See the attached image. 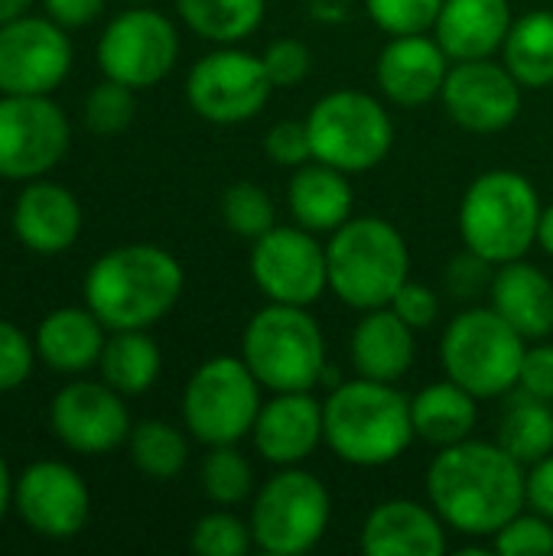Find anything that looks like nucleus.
<instances>
[{
	"instance_id": "26",
	"label": "nucleus",
	"mask_w": 553,
	"mask_h": 556,
	"mask_svg": "<svg viewBox=\"0 0 553 556\" xmlns=\"http://www.w3.org/2000/svg\"><path fill=\"white\" fill-rule=\"evenodd\" d=\"M352 182L349 173L310 160L290 173L287 182V208L297 225H303L313 235H332L339 225L352 218Z\"/></svg>"
},
{
	"instance_id": "24",
	"label": "nucleus",
	"mask_w": 553,
	"mask_h": 556,
	"mask_svg": "<svg viewBox=\"0 0 553 556\" xmlns=\"http://www.w3.org/2000/svg\"><path fill=\"white\" fill-rule=\"evenodd\" d=\"M512 23L515 16L508 0H443L433 36L453 62L495 59Z\"/></svg>"
},
{
	"instance_id": "8",
	"label": "nucleus",
	"mask_w": 553,
	"mask_h": 556,
	"mask_svg": "<svg viewBox=\"0 0 553 556\" xmlns=\"http://www.w3.org/2000/svg\"><path fill=\"white\" fill-rule=\"evenodd\" d=\"M332 521L329 489L300 466H280L251 495L254 547L271 556H303L326 538Z\"/></svg>"
},
{
	"instance_id": "4",
	"label": "nucleus",
	"mask_w": 553,
	"mask_h": 556,
	"mask_svg": "<svg viewBox=\"0 0 553 556\" xmlns=\"http://www.w3.org/2000/svg\"><path fill=\"white\" fill-rule=\"evenodd\" d=\"M326 264L329 290L359 313L391 306L411 280V248L381 215H352L339 225L326 241Z\"/></svg>"
},
{
	"instance_id": "43",
	"label": "nucleus",
	"mask_w": 553,
	"mask_h": 556,
	"mask_svg": "<svg viewBox=\"0 0 553 556\" xmlns=\"http://www.w3.org/2000/svg\"><path fill=\"white\" fill-rule=\"evenodd\" d=\"M492 277H495V264L479 257L476 251H463L460 257H453V264L447 267L443 274V283L450 290L453 300H473L479 293H489L492 287Z\"/></svg>"
},
{
	"instance_id": "7",
	"label": "nucleus",
	"mask_w": 553,
	"mask_h": 556,
	"mask_svg": "<svg viewBox=\"0 0 553 556\" xmlns=\"http://www.w3.org/2000/svg\"><path fill=\"white\" fill-rule=\"evenodd\" d=\"M528 339L492 306H469L447 323L440 339L443 375L479 401H499L518 391Z\"/></svg>"
},
{
	"instance_id": "38",
	"label": "nucleus",
	"mask_w": 553,
	"mask_h": 556,
	"mask_svg": "<svg viewBox=\"0 0 553 556\" xmlns=\"http://www.w3.org/2000/svg\"><path fill=\"white\" fill-rule=\"evenodd\" d=\"M489 551L502 556H538L553 554V521L538 511H518L512 521H505L492 538Z\"/></svg>"
},
{
	"instance_id": "51",
	"label": "nucleus",
	"mask_w": 553,
	"mask_h": 556,
	"mask_svg": "<svg viewBox=\"0 0 553 556\" xmlns=\"http://www.w3.org/2000/svg\"><path fill=\"white\" fill-rule=\"evenodd\" d=\"M33 3L36 0H0V23H10V20H16L23 13H29Z\"/></svg>"
},
{
	"instance_id": "5",
	"label": "nucleus",
	"mask_w": 553,
	"mask_h": 556,
	"mask_svg": "<svg viewBox=\"0 0 553 556\" xmlns=\"http://www.w3.org/2000/svg\"><path fill=\"white\" fill-rule=\"evenodd\" d=\"M541 208V195L525 173H479L460 199V238L495 267L518 261L538 244Z\"/></svg>"
},
{
	"instance_id": "36",
	"label": "nucleus",
	"mask_w": 553,
	"mask_h": 556,
	"mask_svg": "<svg viewBox=\"0 0 553 556\" xmlns=\"http://www.w3.org/2000/svg\"><path fill=\"white\" fill-rule=\"evenodd\" d=\"M137 114V94L134 88L114 81V78H104L98 81L88 94H85V104H81V121L91 134L98 137H114L121 130L130 127Z\"/></svg>"
},
{
	"instance_id": "22",
	"label": "nucleus",
	"mask_w": 553,
	"mask_h": 556,
	"mask_svg": "<svg viewBox=\"0 0 553 556\" xmlns=\"http://www.w3.org/2000/svg\"><path fill=\"white\" fill-rule=\"evenodd\" d=\"M13 231L33 254H62L81 235V205L65 186L29 179L13 202Z\"/></svg>"
},
{
	"instance_id": "42",
	"label": "nucleus",
	"mask_w": 553,
	"mask_h": 556,
	"mask_svg": "<svg viewBox=\"0 0 553 556\" xmlns=\"http://www.w3.org/2000/svg\"><path fill=\"white\" fill-rule=\"evenodd\" d=\"M264 153L271 156V163L297 169L303 163L313 160V143H310V127L306 117L303 121H277L267 137H264Z\"/></svg>"
},
{
	"instance_id": "39",
	"label": "nucleus",
	"mask_w": 553,
	"mask_h": 556,
	"mask_svg": "<svg viewBox=\"0 0 553 556\" xmlns=\"http://www.w3.org/2000/svg\"><path fill=\"white\" fill-rule=\"evenodd\" d=\"M372 23L388 36L433 33L443 0H365Z\"/></svg>"
},
{
	"instance_id": "50",
	"label": "nucleus",
	"mask_w": 553,
	"mask_h": 556,
	"mask_svg": "<svg viewBox=\"0 0 553 556\" xmlns=\"http://www.w3.org/2000/svg\"><path fill=\"white\" fill-rule=\"evenodd\" d=\"M13 476H10V469H7V463H3V456H0V521H3V515L10 511V505H13Z\"/></svg>"
},
{
	"instance_id": "52",
	"label": "nucleus",
	"mask_w": 553,
	"mask_h": 556,
	"mask_svg": "<svg viewBox=\"0 0 553 556\" xmlns=\"http://www.w3.org/2000/svg\"><path fill=\"white\" fill-rule=\"evenodd\" d=\"M127 3H156V0H127Z\"/></svg>"
},
{
	"instance_id": "29",
	"label": "nucleus",
	"mask_w": 553,
	"mask_h": 556,
	"mask_svg": "<svg viewBox=\"0 0 553 556\" xmlns=\"http://www.w3.org/2000/svg\"><path fill=\"white\" fill-rule=\"evenodd\" d=\"M98 371L101 381L111 384L117 394L137 397L156 384L163 371V355L147 329H121L108 336Z\"/></svg>"
},
{
	"instance_id": "28",
	"label": "nucleus",
	"mask_w": 553,
	"mask_h": 556,
	"mask_svg": "<svg viewBox=\"0 0 553 556\" xmlns=\"http://www.w3.org/2000/svg\"><path fill=\"white\" fill-rule=\"evenodd\" d=\"M411 417H414V433L427 446H453L463 443L476 433L479 424V397L469 394L463 384L443 378L427 388H420L411 397Z\"/></svg>"
},
{
	"instance_id": "34",
	"label": "nucleus",
	"mask_w": 553,
	"mask_h": 556,
	"mask_svg": "<svg viewBox=\"0 0 553 556\" xmlns=\"http://www.w3.org/2000/svg\"><path fill=\"white\" fill-rule=\"evenodd\" d=\"M199 485L212 505L235 508L254 495V469L244 459V453H238V443L235 446H209L202 469H199Z\"/></svg>"
},
{
	"instance_id": "30",
	"label": "nucleus",
	"mask_w": 553,
	"mask_h": 556,
	"mask_svg": "<svg viewBox=\"0 0 553 556\" xmlns=\"http://www.w3.org/2000/svg\"><path fill=\"white\" fill-rule=\"evenodd\" d=\"M505 68L521 81V88H551L553 85V13L531 10L518 16L502 46Z\"/></svg>"
},
{
	"instance_id": "13",
	"label": "nucleus",
	"mask_w": 553,
	"mask_h": 556,
	"mask_svg": "<svg viewBox=\"0 0 553 556\" xmlns=\"http://www.w3.org/2000/svg\"><path fill=\"white\" fill-rule=\"evenodd\" d=\"M68 143V117L49 94H0V179H42L65 160Z\"/></svg>"
},
{
	"instance_id": "49",
	"label": "nucleus",
	"mask_w": 553,
	"mask_h": 556,
	"mask_svg": "<svg viewBox=\"0 0 553 556\" xmlns=\"http://www.w3.org/2000/svg\"><path fill=\"white\" fill-rule=\"evenodd\" d=\"M548 257H553V202L541 208V218H538V244Z\"/></svg>"
},
{
	"instance_id": "11",
	"label": "nucleus",
	"mask_w": 553,
	"mask_h": 556,
	"mask_svg": "<svg viewBox=\"0 0 553 556\" xmlns=\"http://www.w3.org/2000/svg\"><path fill=\"white\" fill-rule=\"evenodd\" d=\"M274 94L264 59L241 46H218L205 52L186 78L189 108L209 124H248Z\"/></svg>"
},
{
	"instance_id": "19",
	"label": "nucleus",
	"mask_w": 553,
	"mask_h": 556,
	"mask_svg": "<svg viewBox=\"0 0 553 556\" xmlns=\"http://www.w3.org/2000/svg\"><path fill=\"white\" fill-rule=\"evenodd\" d=\"M257 456L271 466H303L323 443V401L313 391H280L261 404V414L251 430Z\"/></svg>"
},
{
	"instance_id": "25",
	"label": "nucleus",
	"mask_w": 553,
	"mask_h": 556,
	"mask_svg": "<svg viewBox=\"0 0 553 556\" xmlns=\"http://www.w3.org/2000/svg\"><path fill=\"white\" fill-rule=\"evenodd\" d=\"M489 306L505 316L528 342L553 336V280L525 257L495 267Z\"/></svg>"
},
{
	"instance_id": "15",
	"label": "nucleus",
	"mask_w": 553,
	"mask_h": 556,
	"mask_svg": "<svg viewBox=\"0 0 553 556\" xmlns=\"http://www.w3.org/2000/svg\"><path fill=\"white\" fill-rule=\"evenodd\" d=\"M68 29L52 16L23 13L0 23V94H52L72 72Z\"/></svg>"
},
{
	"instance_id": "23",
	"label": "nucleus",
	"mask_w": 553,
	"mask_h": 556,
	"mask_svg": "<svg viewBox=\"0 0 553 556\" xmlns=\"http://www.w3.org/2000/svg\"><path fill=\"white\" fill-rule=\"evenodd\" d=\"M414 336L417 332L391 306L365 309L349 339L352 371L359 378L398 384L414 365V355H417Z\"/></svg>"
},
{
	"instance_id": "2",
	"label": "nucleus",
	"mask_w": 553,
	"mask_h": 556,
	"mask_svg": "<svg viewBox=\"0 0 553 556\" xmlns=\"http://www.w3.org/2000/svg\"><path fill=\"white\" fill-rule=\"evenodd\" d=\"M183 264L160 244H121L104 251L85 274V306L108 326L150 329L183 296Z\"/></svg>"
},
{
	"instance_id": "32",
	"label": "nucleus",
	"mask_w": 553,
	"mask_h": 556,
	"mask_svg": "<svg viewBox=\"0 0 553 556\" xmlns=\"http://www.w3.org/2000/svg\"><path fill=\"white\" fill-rule=\"evenodd\" d=\"M499 424V443L521 463L531 466L553 453V407L551 401L512 391Z\"/></svg>"
},
{
	"instance_id": "48",
	"label": "nucleus",
	"mask_w": 553,
	"mask_h": 556,
	"mask_svg": "<svg viewBox=\"0 0 553 556\" xmlns=\"http://www.w3.org/2000/svg\"><path fill=\"white\" fill-rule=\"evenodd\" d=\"M310 13L316 20H326V23H339L345 20V0H310Z\"/></svg>"
},
{
	"instance_id": "10",
	"label": "nucleus",
	"mask_w": 553,
	"mask_h": 556,
	"mask_svg": "<svg viewBox=\"0 0 553 556\" xmlns=\"http://www.w3.org/2000/svg\"><path fill=\"white\" fill-rule=\"evenodd\" d=\"M264 384L241 355L202 362L183 388V424L202 446H235L251 437Z\"/></svg>"
},
{
	"instance_id": "6",
	"label": "nucleus",
	"mask_w": 553,
	"mask_h": 556,
	"mask_svg": "<svg viewBox=\"0 0 553 556\" xmlns=\"http://www.w3.org/2000/svg\"><path fill=\"white\" fill-rule=\"evenodd\" d=\"M241 358L264 391H316L329 368L326 336L310 306L264 303L241 332Z\"/></svg>"
},
{
	"instance_id": "27",
	"label": "nucleus",
	"mask_w": 553,
	"mask_h": 556,
	"mask_svg": "<svg viewBox=\"0 0 553 556\" xmlns=\"http://www.w3.org/2000/svg\"><path fill=\"white\" fill-rule=\"evenodd\" d=\"M36 355L59 375H85L101 362L108 326L88 306L52 309L36 329Z\"/></svg>"
},
{
	"instance_id": "17",
	"label": "nucleus",
	"mask_w": 553,
	"mask_h": 556,
	"mask_svg": "<svg viewBox=\"0 0 553 556\" xmlns=\"http://www.w3.org/2000/svg\"><path fill=\"white\" fill-rule=\"evenodd\" d=\"M13 505L23 525L49 541H68L91 518V492L85 479L59 459L26 466L13 485Z\"/></svg>"
},
{
	"instance_id": "40",
	"label": "nucleus",
	"mask_w": 553,
	"mask_h": 556,
	"mask_svg": "<svg viewBox=\"0 0 553 556\" xmlns=\"http://www.w3.org/2000/svg\"><path fill=\"white\" fill-rule=\"evenodd\" d=\"M36 358V342H29L26 332L13 323L0 319V394L23 388L33 375Z\"/></svg>"
},
{
	"instance_id": "46",
	"label": "nucleus",
	"mask_w": 553,
	"mask_h": 556,
	"mask_svg": "<svg viewBox=\"0 0 553 556\" xmlns=\"http://www.w3.org/2000/svg\"><path fill=\"white\" fill-rule=\"evenodd\" d=\"M525 498H528V508L531 511H538V515H544V518L553 521V453L528 466Z\"/></svg>"
},
{
	"instance_id": "18",
	"label": "nucleus",
	"mask_w": 553,
	"mask_h": 556,
	"mask_svg": "<svg viewBox=\"0 0 553 556\" xmlns=\"http://www.w3.org/2000/svg\"><path fill=\"white\" fill-rule=\"evenodd\" d=\"M440 101L456 127L469 134H499L518 121L525 88L505 68V62L499 65L495 59H469L450 65Z\"/></svg>"
},
{
	"instance_id": "21",
	"label": "nucleus",
	"mask_w": 553,
	"mask_h": 556,
	"mask_svg": "<svg viewBox=\"0 0 553 556\" xmlns=\"http://www.w3.org/2000/svg\"><path fill=\"white\" fill-rule=\"evenodd\" d=\"M447 531L433 505L388 498L368 511L359 547L368 556H440L447 551Z\"/></svg>"
},
{
	"instance_id": "1",
	"label": "nucleus",
	"mask_w": 553,
	"mask_h": 556,
	"mask_svg": "<svg viewBox=\"0 0 553 556\" xmlns=\"http://www.w3.org/2000/svg\"><path fill=\"white\" fill-rule=\"evenodd\" d=\"M525 466L499 440H463L443 446L427 469V502L463 538H492L512 521L525 498Z\"/></svg>"
},
{
	"instance_id": "9",
	"label": "nucleus",
	"mask_w": 553,
	"mask_h": 556,
	"mask_svg": "<svg viewBox=\"0 0 553 556\" xmlns=\"http://www.w3.org/2000/svg\"><path fill=\"white\" fill-rule=\"evenodd\" d=\"M313 160L329 163L349 176L381 166L394 147V121L388 108L359 88H339L323 94L310 114Z\"/></svg>"
},
{
	"instance_id": "41",
	"label": "nucleus",
	"mask_w": 553,
	"mask_h": 556,
	"mask_svg": "<svg viewBox=\"0 0 553 556\" xmlns=\"http://www.w3.org/2000/svg\"><path fill=\"white\" fill-rule=\"evenodd\" d=\"M261 59H264V68H267L274 88H293V85H300V81L310 75V68H313V52H310V46L300 42V39H290V36L271 42V46L264 49Z\"/></svg>"
},
{
	"instance_id": "47",
	"label": "nucleus",
	"mask_w": 553,
	"mask_h": 556,
	"mask_svg": "<svg viewBox=\"0 0 553 556\" xmlns=\"http://www.w3.org/2000/svg\"><path fill=\"white\" fill-rule=\"evenodd\" d=\"M108 0H42L46 16H52L65 29H81L101 16Z\"/></svg>"
},
{
	"instance_id": "31",
	"label": "nucleus",
	"mask_w": 553,
	"mask_h": 556,
	"mask_svg": "<svg viewBox=\"0 0 553 556\" xmlns=\"http://www.w3.org/2000/svg\"><path fill=\"white\" fill-rule=\"evenodd\" d=\"M176 13L199 39L241 46L261 29L267 0H176Z\"/></svg>"
},
{
	"instance_id": "3",
	"label": "nucleus",
	"mask_w": 553,
	"mask_h": 556,
	"mask_svg": "<svg viewBox=\"0 0 553 556\" xmlns=\"http://www.w3.org/2000/svg\"><path fill=\"white\" fill-rule=\"evenodd\" d=\"M323 424L329 453L355 469H381L401 459L417 440L411 397L391 381L359 375L329 388Z\"/></svg>"
},
{
	"instance_id": "35",
	"label": "nucleus",
	"mask_w": 553,
	"mask_h": 556,
	"mask_svg": "<svg viewBox=\"0 0 553 556\" xmlns=\"http://www.w3.org/2000/svg\"><path fill=\"white\" fill-rule=\"evenodd\" d=\"M222 222L231 235L254 241L277 225V208L264 186L238 179L222 192Z\"/></svg>"
},
{
	"instance_id": "16",
	"label": "nucleus",
	"mask_w": 553,
	"mask_h": 556,
	"mask_svg": "<svg viewBox=\"0 0 553 556\" xmlns=\"http://www.w3.org/2000/svg\"><path fill=\"white\" fill-rule=\"evenodd\" d=\"M55 440L78 456H108L130 437V410L124 394L104 381H68L49 404Z\"/></svg>"
},
{
	"instance_id": "12",
	"label": "nucleus",
	"mask_w": 553,
	"mask_h": 556,
	"mask_svg": "<svg viewBox=\"0 0 553 556\" xmlns=\"http://www.w3.org/2000/svg\"><path fill=\"white\" fill-rule=\"evenodd\" d=\"M179 59V33L173 20L150 3L121 10L98 39V68L134 91L160 85Z\"/></svg>"
},
{
	"instance_id": "33",
	"label": "nucleus",
	"mask_w": 553,
	"mask_h": 556,
	"mask_svg": "<svg viewBox=\"0 0 553 556\" xmlns=\"http://www.w3.org/2000/svg\"><path fill=\"white\" fill-rule=\"evenodd\" d=\"M127 450H130V463L137 466V472L147 479H156V482L176 479L189 463L186 433L166 420L134 424L130 437H127Z\"/></svg>"
},
{
	"instance_id": "14",
	"label": "nucleus",
	"mask_w": 553,
	"mask_h": 556,
	"mask_svg": "<svg viewBox=\"0 0 553 556\" xmlns=\"http://www.w3.org/2000/svg\"><path fill=\"white\" fill-rule=\"evenodd\" d=\"M248 270L271 303L313 306L329 290L326 244L303 225H274L251 241Z\"/></svg>"
},
{
	"instance_id": "44",
	"label": "nucleus",
	"mask_w": 553,
	"mask_h": 556,
	"mask_svg": "<svg viewBox=\"0 0 553 556\" xmlns=\"http://www.w3.org/2000/svg\"><path fill=\"white\" fill-rule=\"evenodd\" d=\"M391 309H394L414 332H424V329H430V326L440 319L443 300H440V293H437L433 287L407 280V283L394 293Z\"/></svg>"
},
{
	"instance_id": "20",
	"label": "nucleus",
	"mask_w": 553,
	"mask_h": 556,
	"mask_svg": "<svg viewBox=\"0 0 553 556\" xmlns=\"http://www.w3.org/2000/svg\"><path fill=\"white\" fill-rule=\"evenodd\" d=\"M453 59L437 36H391L375 62V81L381 98L398 108H420L440 98Z\"/></svg>"
},
{
	"instance_id": "45",
	"label": "nucleus",
	"mask_w": 553,
	"mask_h": 556,
	"mask_svg": "<svg viewBox=\"0 0 553 556\" xmlns=\"http://www.w3.org/2000/svg\"><path fill=\"white\" fill-rule=\"evenodd\" d=\"M518 391L553 404V342L541 339V342L525 349V362H521V375H518Z\"/></svg>"
},
{
	"instance_id": "37",
	"label": "nucleus",
	"mask_w": 553,
	"mask_h": 556,
	"mask_svg": "<svg viewBox=\"0 0 553 556\" xmlns=\"http://www.w3.org/2000/svg\"><path fill=\"white\" fill-rule=\"evenodd\" d=\"M189 544L199 556H244L254 547V534L231 508H218L196 521Z\"/></svg>"
}]
</instances>
